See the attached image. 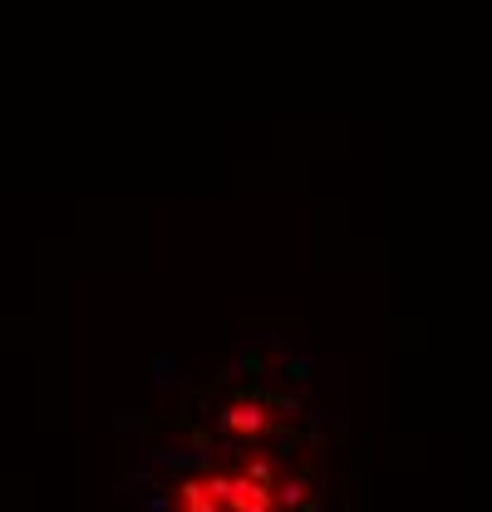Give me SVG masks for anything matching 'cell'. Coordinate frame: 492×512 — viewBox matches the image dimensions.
Listing matches in <instances>:
<instances>
[{"instance_id": "cell-1", "label": "cell", "mask_w": 492, "mask_h": 512, "mask_svg": "<svg viewBox=\"0 0 492 512\" xmlns=\"http://www.w3.org/2000/svg\"><path fill=\"white\" fill-rule=\"evenodd\" d=\"M227 429L232 434H256V429H266V414L261 409H227Z\"/></svg>"}]
</instances>
